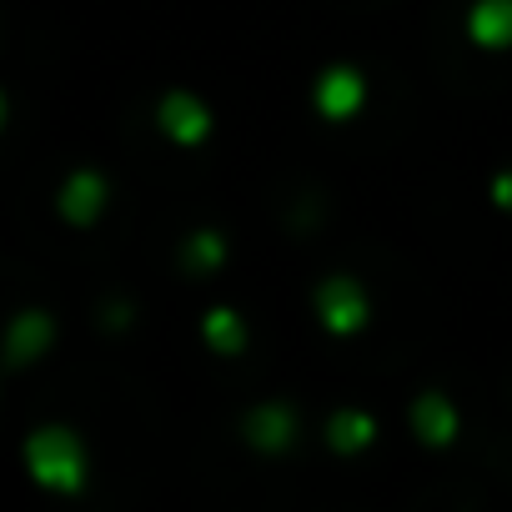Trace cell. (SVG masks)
<instances>
[{
	"mask_svg": "<svg viewBox=\"0 0 512 512\" xmlns=\"http://www.w3.org/2000/svg\"><path fill=\"white\" fill-rule=\"evenodd\" d=\"M16 136V96H11V81H0V146Z\"/></svg>",
	"mask_w": 512,
	"mask_h": 512,
	"instance_id": "obj_13",
	"label": "cell"
},
{
	"mask_svg": "<svg viewBox=\"0 0 512 512\" xmlns=\"http://www.w3.org/2000/svg\"><path fill=\"white\" fill-rule=\"evenodd\" d=\"M462 26L477 51H512V0H472Z\"/></svg>",
	"mask_w": 512,
	"mask_h": 512,
	"instance_id": "obj_9",
	"label": "cell"
},
{
	"mask_svg": "<svg viewBox=\"0 0 512 512\" xmlns=\"http://www.w3.org/2000/svg\"><path fill=\"white\" fill-rule=\"evenodd\" d=\"M151 126L166 146L176 151H201L216 131V111L206 106V96L186 91V86H166L156 96V111H151Z\"/></svg>",
	"mask_w": 512,
	"mask_h": 512,
	"instance_id": "obj_4",
	"label": "cell"
},
{
	"mask_svg": "<svg viewBox=\"0 0 512 512\" xmlns=\"http://www.w3.org/2000/svg\"><path fill=\"white\" fill-rule=\"evenodd\" d=\"M312 106L322 121L342 126V121H357L367 111V76L357 66H327L312 86Z\"/></svg>",
	"mask_w": 512,
	"mask_h": 512,
	"instance_id": "obj_7",
	"label": "cell"
},
{
	"mask_svg": "<svg viewBox=\"0 0 512 512\" xmlns=\"http://www.w3.org/2000/svg\"><path fill=\"white\" fill-rule=\"evenodd\" d=\"M297 432H302V422H297V407H292V402H277V397L256 402V407L241 417V442H246L251 452H262V457H277V452H287V447L297 442Z\"/></svg>",
	"mask_w": 512,
	"mask_h": 512,
	"instance_id": "obj_6",
	"label": "cell"
},
{
	"mask_svg": "<svg viewBox=\"0 0 512 512\" xmlns=\"http://www.w3.org/2000/svg\"><path fill=\"white\" fill-rule=\"evenodd\" d=\"M16 467L41 497H81L96 482L91 437L66 417H41L16 432Z\"/></svg>",
	"mask_w": 512,
	"mask_h": 512,
	"instance_id": "obj_1",
	"label": "cell"
},
{
	"mask_svg": "<svg viewBox=\"0 0 512 512\" xmlns=\"http://www.w3.org/2000/svg\"><path fill=\"white\" fill-rule=\"evenodd\" d=\"M196 332H201V347H206L211 357H241L246 342H251L246 317H241L236 307H206L201 322H196Z\"/></svg>",
	"mask_w": 512,
	"mask_h": 512,
	"instance_id": "obj_10",
	"label": "cell"
},
{
	"mask_svg": "<svg viewBox=\"0 0 512 512\" xmlns=\"http://www.w3.org/2000/svg\"><path fill=\"white\" fill-rule=\"evenodd\" d=\"M61 312L46 302H21L11 312H0V377H31L46 367L61 347Z\"/></svg>",
	"mask_w": 512,
	"mask_h": 512,
	"instance_id": "obj_2",
	"label": "cell"
},
{
	"mask_svg": "<svg viewBox=\"0 0 512 512\" xmlns=\"http://www.w3.org/2000/svg\"><path fill=\"white\" fill-rule=\"evenodd\" d=\"M487 196H492V206H497V211H512V166H507V171H497V176L487 181Z\"/></svg>",
	"mask_w": 512,
	"mask_h": 512,
	"instance_id": "obj_14",
	"label": "cell"
},
{
	"mask_svg": "<svg viewBox=\"0 0 512 512\" xmlns=\"http://www.w3.org/2000/svg\"><path fill=\"white\" fill-rule=\"evenodd\" d=\"M407 427L417 432L422 447H452V442L462 437V412H457V402H452L447 392L427 387V392L412 397V407H407Z\"/></svg>",
	"mask_w": 512,
	"mask_h": 512,
	"instance_id": "obj_8",
	"label": "cell"
},
{
	"mask_svg": "<svg viewBox=\"0 0 512 512\" xmlns=\"http://www.w3.org/2000/svg\"><path fill=\"white\" fill-rule=\"evenodd\" d=\"M226 256H231L226 231L196 226V231H186V241H181V272H191V277H216V272L226 267Z\"/></svg>",
	"mask_w": 512,
	"mask_h": 512,
	"instance_id": "obj_12",
	"label": "cell"
},
{
	"mask_svg": "<svg viewBox=\"0 0 512 512\" xmlns=\"http://www.w3.org/2000/svg\"><path fill=\"white\" fill-rule=\"evenodd\" d=\"M312 312L327 337H357L372 322V297L352 272H327L312 292Z\"/></svg>",
	"mask_w": 512,
	"mask_h": 512,
	"instance_id": "obj_5",
	"label": "cell"
},
{
	"mask_svg": "<svg viewBox=\"0 0 512 512\" xmlns=\"http://www.w3.org/2000/svg\"><path fill=\"white\" fill-rule=\"evenodd\" d=\"M111 201H116V186L111 176L96 166V161H71L51 191V216L66 226V231H96L106 216H111Z\"/></svg>",
	"mask_w": 512,
	"mask_h": 512,
	"instance_id": "obj_3",
	"label": "cell"
},
{
	"mask_svg": "<svg viewBox=\"0 0 512 512\" xmlns=\"http://www.w3.org/2000/svg\"><path fill=\"white\" fill-rule=\"evenodd\" d=\"M0 56H6V31H0Z\"/></svg>",
	"mask_w": 512,
	"mask_h": 512,
	"instance_id": "obj_15",
	"label": "cell"
},
{
	"mask_svg": "<svg viewBox=\"0 0 512 512\" xmlns=\"http://www.w3.org/2000/svg\"><path fill=\"white\" fill-rule=\"evenodd\" d=\"M322 442L337 452V457H357L377 442V417L362 412V407H337L322 427Z\"/></svg>",
	"mask_w": 512,
	"mask_h": 512,
	"instance_id": "obj_11",
	"label": "cell"
}]
</instances>
